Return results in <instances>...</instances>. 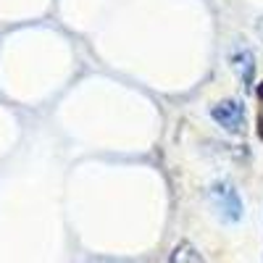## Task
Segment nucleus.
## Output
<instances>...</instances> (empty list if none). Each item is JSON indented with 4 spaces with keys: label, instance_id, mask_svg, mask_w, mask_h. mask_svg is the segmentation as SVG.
<instances>
[{
    "label": "nucleus",
    "instance_id": "1",
    "mask_svg": "<svg viewBox=\"0 0 263 263\" xmlns=\"http://www.w3.org/2000/svg\"><path fill=\"white\" fill-rule=\"evenodd\" d=\"M211 116L218 126H224L232 135H242L248 126V111L239 100H221L211 108Z\"/></svg>",
    "mask_w": 263,
    "mask_h": 263
},
{
    "label": "nucleus",
    "instance_id": "2",
    "mask_svg": "<svg viewBox=\"0 0 263 263\" xmlns=\"http://www.w3.org/2000/svg\"><path fill=\"white\" fill-rule=\"evenodd\" d=\"M211 197H213V203H216L224 221H239L242 218V200H239V192L232 184H227V182L213 184Z\"/></svg>",
    "mask_w": 263,
    "mask_h": 263
}]
</instances>
